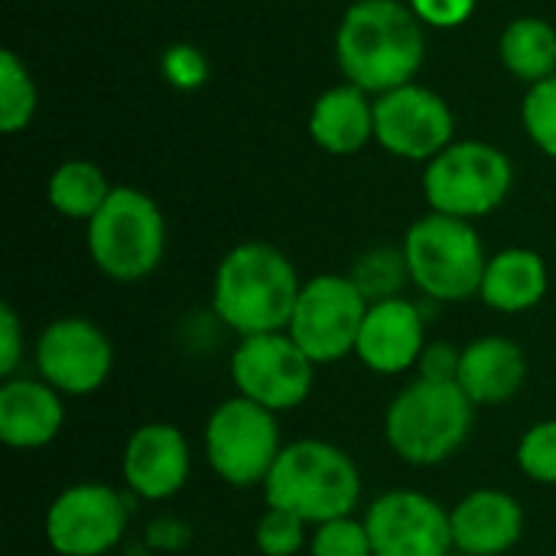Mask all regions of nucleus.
I'll return each instance as SVG.
<instances>
[{"mask_svg":"<svg viewBox=\"0 0 556 556\" xmlns=\"http://www.w3.org/2000/svg\"><path fill=\"white\" fill-rule=\"evenodd\" d=\"M424 52V23L401 0H355L336 29V62L345 81L371 98L414 81Z\"/></svg>","mask_w":556,"mask_h":556,"instance_id":"1","label":"nucleus"},{"mask_svg":"<svg viewBox=\"0 0 556 556\" xmlns=\"http://www.w3.org/2000/svg\"><path fill=\"white\" fill-rule=\"evenodd\" d=\"M303 280L293 261L267 244V241H244L235 244L212 280V309L222 326L248 336L287 332Z\"/></svg>","mask_w":556,"mask_h":556,"instance_id":"2","label":"nucleus"},{"mask_svg":"<svg viewBox=\"0 0 556 556\" xmlns=\"http://www.w3.org/2000/svg\"><path fill=\"white\" fill-rule=\"evenodd\" d=\"M264 502L300 515L309 528L355 515L362 502V472L355 459L329 440H293L280 450Z\"/></svg>","mask_w":556,"mask_h":556,"instance_id":"3","label":"nucleus"},{"mask_svg":"<svg viewBox=\"0 0 556 556\" xmlns=\"http://www.w3.org/2000/svg\"><path fill=\"white\" fill-rule=\"evenodd\" d=\"M472 420L476 404L456 384L414 378L388 404L384 440L407 466H440L466 446Z\"/></svg>","mask_w":556,"mask_h":556,"instance_id":"4","label":"nucleus"},{"mask_svg":"<svg viewBox=\"0 0 556 556\" xmlns=\"http://www.w3.org/2000/svg\"><path fill=\"white\" fill-rule=\"evenodd\" d=\"M401 251L410 283L427 300L463 303L469 296H479L489 254L472 222L427 212L407 228Z\"/></svg>","mask_w":556,"mask_h":556,"instance_id":"5","label":"nucleus"},{"mask_svg":"<svg viewBox=\"0 0 556 556\" xmlns=\"http://www.w3.org/2000/svg\"><path fill=\"white\" fill-rule=\"evenodd\" d=\"M88 254L94 267L117 283L150 277L166 254V218L156 199L130 186H114L88 222Z\"/></svg>","mask_w":556,"mask_h":556,"instance_id":"6","label":"nucleus"},{"mask_svg":"<svg viewBox=\"0 0 556 556\" xmlns=\"http://www.w3.org/2000/svg\"><path fill=\"white\" fill-rule=\"evenodd\" d=\"M515 186V166L505 150L485 140H453L424 169V199L430 212L476 222L492 215Z\"/></svg>","mask_w":556,"mask_h":556,"instance_id":"7","label":"nucleus"},{"mask_svg":"<svg viewBox=\"0 0 556 556\" xmlns=\"http://www.w3.org/2000/svg\"><path fill=\"white\" fill-rule=\"evenodd\" d=\"M202 443L212 472L235 489H264L280 450L287 446L280 440L277 414L241 394L222 401L208 414Z\"/></svg>","mask_w":556,"mask_h":556,"instance_id":"8","label":"nucleus"},{"mask_svg":"<svg viewBox=\"0 0 556 556\" xmlns=\"http://www.w3.org/2000/svg\"><path fill=\"white\" fill-rule=\"evenodd\" d=\"M368 306L352 277L319 274L303 283L287 332L313 365H332L355 355Z\"/></svg>","mask_w":556,"mask_h":556,"instance_id":"9","label":"nucleus"},{"mask_svg":"<svg viewBox=\"0 0 556 556\" xmlns=\"http://www.w3.org/2000/svg\"><path fill=\"white\" fill-rule=\"evenodd\" d=\"M235 391L274 414L296 410L316 384V365L290 339V332H267L238 339L231 352Z\"/></svg>","mask_w":556,"mask_h":556,"instance_id":"10","label":"nucleus"},{"mask_svg":"<svg viewBox=\"0 0 556 556\" xmlns=\"http://www.w3.org/2000/svg\"><path fill=\"white\" fill-rule=\"evenodd\" d=\"M127 518V498L117 489L78 482L52 498L42 518V534L59 556H104L121 544Z\"/></svg>","mask_w":556,"mask_h":556,"instance_id":"11","label":"nucleus"},{"mask_svg":"<svg viewBox=\"0 0 556 556\" xmlns=\"http://www.w3.org/2000/svg\"><path fill=\"white\" fill-rule=\"evenodd\" d=\"M456 117L443 94L407 81L375 98V140L397 160L430 163L453 143Z\"/></svg>","mask_w":556,"mask_h":556,"instance_id":"12","label":"nucleus"},{"mask_svg":"<svg viewBox=\"0 0 556 556\" xmlns=\"http://www.w3.org/2000/svg\"><path fill=\"white\" fill-rule=\"evenodd\" d=\"M114 368V345L85 316H62L36 339V371L62 397H88L104 388Z\"/></svg>","mask_w":556,"mask_h":556,"instance_id":"13","label":"nucleus"},{"mask_svg":"<svg viewBox=\"0 0 556 556\" xmlns=\"http://www.w3.org/2000/svg\"><path fill=\"white\" fill-rule=\"evenodd\" d=\"M362 521L375 556H450L456 551L450 511L427 492H384L368 505Z\"/></svg>","mask_w":556,"mask_h":556,"instance_id":"14","label":"nucleus"},{"mask_svg":"<svg viewBox=\"0 0 556 556\" xmlns=\"http://www.w3.org/2000/svg\"><path fill=\"white\" fill-rule=\"evenodd\" d=\"M189 440L173 424H143L130 433L121 453L124 485L147 502H166L189 482Z\"/></svg>","mask_w":556,"mask_h":556,"instance_id":"15","label":"nucleus"},{"mask_svg":"<svg viewBox=\"0 0 556 556\" xmlns=\"http://www.w3.org/2000/svg\"><path fill=\"white\" fill-rule=\"evenodd\" d=\"M427 349V323L414 300L394 296L371 303L358 332L355 358L375 375L414 371Z\"/></svg>","mask_w":556,"mask_h":556,"instance_id":"16","label":"nucleus"},{"mask_svg":"<svg viewBox=\"0 0 556 556\" xmlns=\"http://www.w3.org/2000/svg\"><path fill=\"white\" fill-rule=\"evenodd\" d=\"M450 525L459 554L502 556L525 534V508L502 489H476L450 508Z\"/></svg>","mask_w":556,"mask_h":556,"instance_id":"17","label":"nucleus"},{"mask_svg":"<svg viewBox=\"0 0 556 556\" xmlns=\"http://www.w3.org/2000/svg\"><path fill=\"white\" fill-rule=\"evenodd\" d=\"M65 427L62 394L42 378H7L0 384V443L10 450H42Z\"/></svg>","mask_w":556,"mask_h":556,"instance_id":"18","label":"nucleus"},{"mask_svg":"<svg viewBox=\"0 0 556 556\" xmlns=\"http://www.w3.org/2000/svg\"><path fill=\"white\" fill-rule=\"evenodd\" d=\"M528 381V355L508 336H482L463 345L456 388L476 407H502L518 397Z\"/></svg>","mask_w":556,"mask_h":556,"instance_id":"19","label":"nucleus"},{"mask_svg":"<svg viewBox=\"0 0 556 556\" xmlns=\"http://www.w3.org/2000/svg\"><path fill=\"white\" fill-rule=\"evenodd\" d=\"M309 137L332 156L362 153L375 140V98L352 81L332 85L313 101Z\"/></svg>","mask_w":556,"mask_h":556,"instance_id":"20","label":"nucleus"},{"mask_svg":"<svg viewBox=\"0 0 556 556\" xmlns=\"http://www.w3.org/2000/svg\"><path fill=\"white\" fill-rule=\"evenodd\" d=\"M547 290H551L547 261L531 248H505L489 257L479 300L495 313L515 316L541 306Z\"/></svg>","mask_w":556,"mask_h":556,"instance_id":"21","label":"nucleus"},{"mask_svg":"<svg viewBox=\"0 0 556 556\" xmlns=\"http://www.w3.org/2000/svg\"><path fill=\"white\" fill-rule=\"evenodd\" d=\"M502 65L528 88L556 75V26L544 16H518L498 39Z\"/></svg>","mask_w":556,"mask_h":556,"instance_id":"22","label":"nucleus"},{"mask_svg":"<svg viewBox=\"0 0 556 556\" xmlns=\"http://www.w3.org/2000/svg\"><path fill=\"white\" fill-rule=\"evenodd\" d=\"M111 192L114 186L108 182L104 169L91 160H65L62 166L52 169L46 182V199L52 212L72 222H91Z\"/></svg>","mask_w":556,"mask_h":556,"instance_id":"23","label":"nucleus"},{"mask_svg":"<svg viewBox=\"0 0 556 556\" xmlns=\"http://www.w3.org/2000/svg\"><path fill=\"white\" fill-rule=\"evenodd\" d=\"M39 108V91L36 81L26 68V62L13 52H0V130L3 134H20L33 124Z\"/></svg>","mask_w":556,"mask_h":556,"instance_id":"24","label":"nucleus"},{"mask_svg":"<svg viewBox=\"0 0 556 556\" xmlns=\"http://www.w3.org/2000/svg\"><path fill=\"white\" fill-rule=\"evenodd\" d=\"M355 280V287L362 290V296L368 303H381V300H394L401 296L404 283H410L407 274V261L404 251H391V248H371L368 254H362L355 261V270L349 274Z\"/></svg>","mask_w":556,"mask_h":556,"instance_id":"25","label":"nucleus"},{"mask_svg":"<svg viewBox=\"0 0 556 556\" xmlns=\"http://www.w3.org/2000/svg\"><path fill=\"white\" fill-rule=\"evenodd\" d=\"M254 544L264 556H296L309 547V525L283 508H264L254 525Z\"/></svg>","mask_w":556,"mask_h":556,"instance_id":"26","label":"nucleus"},{"mask_svg":"<svg viewBox=\"0 0 556 556\" xmlns=\"http://www.w3.org/2000/svg\"><path fill=\"white\" fill-rule=\"evenodd\" d=\"M521 124L531 137V143L556 160V75L528 88L521 101Z\"/></svg>","mask_w":556,"mask_h":556,"instance_id":"27","label":"nucleus"},{"mask_svg":"<svg viewBox=\"0 0 556 556\" xmlns=\"http://www.w3.org/2000/svg\"><path fill=\"white\" fill-rule=\"evenodd\" d=\"M309 556H375L365 521L355 515L316 525L309 534Z\"/></svg>","mask_w":556,"mask_h":556,"instance_id":"28","label":"nucleus"},{"mask_svg":"<svg viewBox=\"0 0 556 556\" xmlns=\"http://www.w3.org/2000/svg\"><path fill=\"white\" fill-rule=\"evenodd\" d=\"M515 456H518V469L531 482L556 485V420H541L528 427Z\"/></svg>","mask_w":556,"mask_h":556,"instance_id":"29","label":"nucleus"},{"mask_svg":"<svg viewBox=\"0 0 556 556\" xmlns=\"http://www.w3.org/2000/svg\"><path fill=\"white\" fill-rule=\"evenodd\" d=\"M163 72H166V78L176 88L189 91V88H199L208 78V62H205V55L195 46H186L182 42V46H173L163 55Z\"/></svg>","mask_w":556,"mask_h":556,"instance_id":"30","label":"nucleus"},{"mask_svg":"<svg viewBox=\"0 0 556 556\" xmlns=\"http://www.w3.org/2000/svg\"><path fill=\"white\" fill-rule=\"evenodd\" d=\"M463 365V349L453 342H427L420 362H417V378L424 381H440V384H456Z\"/></svg>","mask_w":556,"mask_h":556,"instance_id":"31","label":"nucleus"},{"mask_svg":"<svg viewBox=\"0 0 556 556\" xmlns=\"http://www.w3.org/2000/svg\"><path fill=\"white\" fill-rule=\"evenodd\" d=\"M407 3L424 26H437V29H456L469 23V16L476 13V0H407Z\"/></svg>","mask_w":556,"mask_h":556,"instance_id":"32","label":"nucleus"},{"mask_svg":"<svg viewBox=\"0 0 556 556\" xmlns=\"http://www.w3.org/2000/svg\"><path fill=\"white\" fill-rule=\"evenodd\" d=\"M26 355V339H23V323L10 303L0 306V375L16 378V368Z\"/></svg>","mask_w":556,"mask_h":556,"instance_id":"33","label":"nucleus"}]
</instances>
